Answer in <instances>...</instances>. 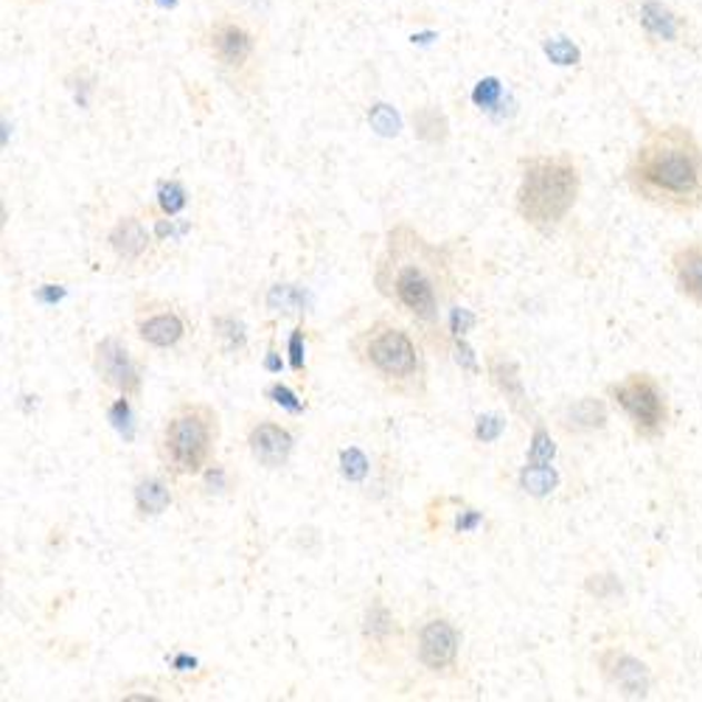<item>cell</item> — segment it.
Listing matches in <instances>:
<instances>
[{"instance_id": "obj_1", "label": "cell", "mask_w": 702, "mask_h": 702, "mask_svg": "<svg viewBox=\"0 0 702 702\" xmlns=\"http://www.w3.org/2000/svg\"><path fill=\"white\" fill-rule=\"evenodd\" d=\"M374 284L411 324L419 326L422 340L438 352H449L447 309L453 307L455 276L447 248L422 237L414 225L399 223L388 230L383 254L374 265Z\"/></svg>"}, {"instance_id": "obj_2", "label": "cell", "mask_w": 702, "mask_h": 702, "mask_svg": "<svg viewBox=\"0 0 702 702\" xmlns=\"http://www.w3.org/2000/svg\"><path fill=\"white\" fill-rule=\"evenodd\" d=\"M624 184L661 211H702V144L685 125L650 127L626 160Z\"/></svg>"}, {"instance_id": "obj_3", "label": "cell", "mask_w": 702, "mask_h": 702, "mask_svg": "<svg viewBox=\"0 0 702 702\" xmlns=\"http://www.w3.org/2000/svg\"><path fill=\"white\" fill-rule=\"evenodd\" d=\"M582 195V166L571 152H537L520 160L514 211L537 234L562 228Z\"/></svg>"}, {"instance_id": "obj_4", "label": "cell", "mask_w": 702, "mask_h": 702, "mask_svg": "<svg viewBox=\"0 0 702 702\" xmlns=\"http://www.w3.org/2000/svg\"><path fill=\"white\" fill-rule=\"evenodd\" d=\"M348 352L388 394L411 402L427 399V360L411 329L377 318L348 340Z\"/></svg>"}, {"instance_id": "obj_5", "label": "cell", "mask_w": 702, "mask_h": 702, "mask_svg": "<svg viewBox=\"0 0 702 702\" xmlns=\"http://www.w3.org/2000/svg\"><path fill=\"white\" fill-rule=\"evenodd\" d=\"M223 422L208 402H180L169 411L155 442L160 466L171 478H197L211 461H217V444Z\"/></svg>"}, {"instance_id": "obj_6", "label": "cell", "mask_w": 702, "mask_h": 702, "mask_svg": "<svg viewBox=\"0 0 702 702\" xmlns=\"http://www.w3.org/2000/svg\"><path fill=\"white\" fill-rule=\"evenodd\" d=\"M202 48L219 73L243 93L261 88V37L248 18L223 12L202 29Z\"/></svg>"}, {"instance_id": "obj_7", "label": "cell", "mask_w": 702, "mask_h": 702, "mask_svg": "<svg viewBox=\"0 0 702 702\" xmlns=\"http://www.w3.org/2000/svg\"><path fill=\"white\" fill-rule=\"evenodd\" d=\"M607 399L630 422L632 433L643 442H657L666 433L672 411L661 383L646 372H632L607 385Z\"/></svg>"}, {"instance_id": "obj_8", "label": "cell", "mask_w": 702, "mask_h": 702, "mask_svg": "<svg viewBox=\"0 0 702 702\" xmlns=\"http://www.w3.org/2000/svg\"><path fill=\"white\" fill-rule=\"evenodd\" d=\"M461 630L449 615L427 613L414 630L416 663L433 678H458Z\"/></svg>"}, {"instance_id": "obj_9", "label": "cell", "mask_w": 702, "mask_h": 702, "mask_svg": "<svg viewBox=\"0 0 702 702\" xmlns=\"http://www.w3.org/2000/svg\"><path fill=\"white\" fill-rule=\"evenodd\" d=\"M93 372L99 383L112 394H125L132 399H141L144 394V363L130 348V343L121 335H105L96 340L93 355Z\"/></svg>"}, {"instance_id": "obj_10", "label": "cell", "mask_w": 702, "mask_h": 702, "mask_svg": "<svg viewBox=\"0 0 702 702\" xmlns=\"http://www.w3.org/2000/svg\"><path fill=\"white\" fill-rule=\"evenodd\" d=\"M360 643L363 657L374 666H396L405 650V632L394 607L379 593L366 602L360 615Z\"/></svg>"}, {"instance_id": "obj_11", "label": "cell", "mask_w": 702, "mask_h": 702, "mask_svg": "<svg viewBox=\"0 0 702 702\" xmlns=\"http://www.w3.org/2000/svg\"><path fill=\"white\" fill-rule=\"evenodd\" d=\"M132 329L147 348L169 352L178 348L189 335V320L175 304L155 296H138L136 313H132Z\"/></svg>"}, {"instance_id": "obj_12", "label": "cell", "mask_w": 702, "mask_h": 702, "mask_svg": "<svg viewBox=\"0 0 702 702\" xmlns=\"http://www.w3.org/2000/svg\"><path fill=\"white\" fill-rule=\"evenodd\" d=\"M596 661L599 674H602L604 683L613 691H619L621 696H630V700H643V696L652 691V672L643 661H637L635 655H630L621 646H604L593 655Z\"/></svg>"}, {"instance_id": "obj_13", "label": "cell", "mask_w": 702, "mask_h": 702, "mask_svg": "<svg viewBox=\"0 0 702 702\" xmlns=\"http://www.w3.org/2000/svg\"><path fill=\"white\" fill-rule=\"evenodd\" d=\"M250 458L265 469H281L293 458L296 449V433L276 419H254L245 433Z\"/></svg>"}, {"instance_id": "obj_14", "label": "cell", "mask_w": 702, "mask_h": 702, "mask_svg": "<svg viewBox=\"0 0 702 702\" xmlns=\"http://www.w3.org/2000/svg\"><path fill=\"white\" fill-rule=\"evenodd\" d=\"M158 245L155 230H149L147 223L136 214L119 217L107 230V248L121 265H147Z\"/></svg>"}, {"instance_id": "obj_15", "label": "cell", "mask_w": 702, "mask_h": 702, "mask_svg": "<svg viewBox=\"0 0 702 702\" xmlns=\"http://www.w3.org/2000/svg\"><path fill=\"white\" fill-rule=\"evenodd\" d=\"M484 368H486V377H490L492 388L508 402L512 407V414H517L520 419H525V425H532L537 419L534 414L532 402H528V394H525V383H523V374H520V366L506 355V352H486L484 357Z\"/></svg>"}, {"instance_id": "obj_16", "label": "cell", "mask_w": 702, "mask_h": 702, "mask_svg": "<svg viewBox=\"0 0 702 702\" xmlns=\"http://www.w3.org/2000/svg\"><path fill=\"white\" fill-rule=\"evenodd\" d=\"M635 23L652 46H678L685 34V18L663 0H641L635 9Z\"/></svg>"}, {"instance_id": "obj_17", "label": "cell", "mask_w": 702, "mask_h": 702, "mask_svg": "<svg viewBox=\"0 0 702 702\" xmlns=\"http://www.w3.org/2000/svg\"><path fill=\"white\" fill-rule=\"evenodd\" d=\"M610 422L607 402L599 396H582V399L567 402L556 416V425L567 436H591V433L604 431Z\"/></svg>"}, {"instance_id": "obj_18", "label": "cell", "mask_w": 702, "mask_h": 702, "mask_svg": "<svg viewBox=\"0 0 702 702\" xmlns=\"http://www.w3.org/2000/svg\"><path fill=\"white\" fill-rule=\"evenodd\" d=\"M669 267H672L674 287L680 296L702 307V243H685L674 248Z\"/></svg>"}, {"instance_id": "obj_19", "label": "cell", "mask_w": 702, "mask_h": 702, "mask_svg": "<svg viewBox=\"0 0 702 702\" xmlns=\"http://www.w3.org/2000/svg\"><path fill=\"white\" fill-rule=\"evenodd\" d=\"M171 503H175V492L164 475L147 473L132 484V508H136L138 520L160 517L164 512H169Z\"/></svg>"}, {"instance_id": "obj_20", "label": "cell", "mask_w": 702, "mask_h": 702, "mask_svg": "<svg viewBox=\"0 0 702 702\" xmlns=\"http://www.w3.org/2000/svg\"><path fill=\"white\" fill-rule=\"evenodd\" d=\"M411 130H414L416 141L433 149L447 147L449 136H453V130H449V116L444 112L442 105H436V101H422V105H416L414 110H411Z\"/></svg>"}, {"instance_id": "obj_21", "label": "cell", "mask_w": 702, "mask_h": 702, "mask_svg": "<svg viewBox=\"0 0 702 702\" xmlns=\"http://www.w3.org/2000/svg\"><path fill=\"white\" fill-rule=\"evenodd\" d=\"M211 335L225 355L237 357L248 352V340H250L248 326H245V320L237 318L234 313L211 315Z\"/></svg>"}, {"instance_id": "obj_22", "label": "cell", "mask_w": 702, "mask_h": 702, "mask_svg": "<svg viewBox=\"0 0 702 702\" xmlns=\"http://www.w3.org/2000/svg\"><path fill=\"white\" fill-rule=\"evenodd\" d=\"M237 490V475L230 473V466L223 461H211V464L197 475V492L208 501H219V497L234 495Z\"/></svg>"}, {"instance_id": "obj_23", "label": "cell", "mask_w": 702, "mask_h": 702, "mask_svg": "<svg viewBox=\"0 0 702 702\" xmlns=\"http://www.w3.org/2000/svg\"><path fill=\"white\" fill-rule=\"evenodd\" d=\"M105 416L110 427L125 438L127 444L136 438L138 433V416H136V399L125 394H116L112 399L105 402Z\"/></svg>"}, {"instance_id": "obj_24", "label": "cell", "mask_w": 702, "mask_h": 702, "mask_svg": "<svg viewBox=\"0 0 702 702\" xmlns=\"http://www.w3.org/2000/svg\"><path fill=\"white\" fill-rule=\"evenodd\" d=\"M517 486L532 497H548L560 486V473L551 464H528L520 466Z\"/></svg>"}, {"instance_id": "obj_25", "label": "cell", "mask_w": 702, "mask_h": 702, "mask_svg": "<svg viewBox=\"0 0 702 702\" xmlns=\"http://www.w3.org/2000/svg\"><path fill=\"white\" fill-rule=\"evenodd\" d=\"M186 208H189V189H186L184 180H160L158 189H155V211H158L160 217L178 219Z\"/></svg>"}, {"instance_id": "obj_26", "label": "cell", "mask_w": 702, "mask_h": 702, "mask_svg": "<svg viewBox=\"0 0 702 702\" xmlns=\"http://www.w3.org/2000/svg\"><path fill=\"white\" fill-rule=\"evenodd\" d=\"M62 85H66V90L71 93L73 105L82 107V110H90V105H93L96 99V90H99V79L93 77L90 68H71V71L66 73V79H62Z\"/></svg>"}, {"instance_id": "obj_27", "label": "cell", "mask_w": 702, "mask_h": 702, "mask_svg": "<svg viewBox=\"0 0 702 702\" xmlns=\"http://www.w3.org/2000/svg\"><path fill=\"white\" fill-rule=\"evenodd\" d=\"M337 469H340L346 484L363 486L368 481V475H372L374 466H372V458L366 455V449L343 447L340 455H337Z\"/></svg>"}, {"instance_id": "obj_28", "label": "cell", "mask_w": 702, "mask_h": 702, "mask_svg": "<svg viewBox=\"0 0 702 702\" xmlns=\"http://www.w3.org/2000/svg\"><path fill=\"white\" fill-rule=\"evenodd\" d=\"M307 324H304V315L298 318V324L293 326V332L287 335V346H284V355H287L289 372L296 374L298 379H307Z\"/></svg>"}, {"instance_id": "obj_29", "label": "cell", "mask_w": 702, "mask_h": 702, "mask_svg": "<svg viewBox=\"0 0 702 702\" xmlns=\"http://www.w3.org/2000/svg\"><path fill=\"white\" fill-rule=\"evenodd\" d=\"M556 458V444L551 438V431L545 427V422L534 419L532 422V436H528V449H525V461L528 464H551Z\"/></svg>"}, {"instance_id": "obj_30", "label": "cell", "mask_w": 702, "mask_h": 702, "mask_svg": "<svg viewBox=\"0 0 702 702\" xmlns=\"http://www.w3.org/2000/svg\"><path fill=\"white\" fill-rule=\"evenodd\" d=\"M484 525L486 514L481 512V508L469 506L466 501H458V497H455L453 517H449V532L458 534V537H473V534H478Z\"/></svg>"}, {"instance_id": "obj_31", "label": "cell", "mask_w": 702, "mask_h": 702, "mask_svg": "<svg viewBox=\"0 0 702 702\" xmlns=\"http://www.w3.org/2000/svg\"><path fill=\"white\" fill-rule=\"evenodd\" d=\"M265 399H270L273 405L281 407L284 414L289 416H304L307 414V399H304L301 394H296V390L289 388L284 379H270V383L265 385Z\"/></svg>"}, {"instance_id": "obj_32", "label": "cell", "mask_w": 702, "mask_h": 702, "mask_svg": "<svg viewBox=\"0 0 702 702\" xmlns=\"http://www.w3.org/2000/svg\"><path fill=\"white\" fill-rule=\"evenodd\" d=\"M267 307L276 315H304V293L293 284H276L267 293Z\"/></svg>"}, {"instance_id": "obj_33", "label": "cell", "mask_w": 702, "mask_h": 702, "mask_svg": "<svg viewBox=\"0 0 702 702\" xmlns=\"http://www.w3.org/2000/svg\"><path fill=\"white\" fill-rule=\"evenodd\" d=\"M368 125H372V130L383 138H396L402 132L399 112L390 105H385V101H374L372 110H368Z\"/></svg>"}, {"instance_id": "obj_34", "label": "cell", "mask_w": 702, "mask_h": 702, "mask_svg": "<svg viewBox=\"0 0 702 702\" xmlns=\"http://www.w3.org/2000/svg\"><path fill=\"white\" fill-rule=\"evenodd\" d=\"M584 591L591 593L596 602H615V599L624 596V587H621L615 573H591L584 579Z\"/></svg>"}, {"instance_id": "obj_35", "label": "cell", "mask_w": 702, "mask_h": 702, "mask_svg": "<svg viewBox=\"0 0 702 702\" xmlns=\"http://www.w3.org/2000/svg\"><path fill=\"white\" fill-rule=\"evenodd\" d=\"M545 57H548L554 66H579L582 62V51H579L576 42H571L567 37H548L543 42Z\"/></svg>"}, {"instance_id": "obj_36", "label": "cell", "mask_w": 702, "mask_h": 702, "mask_svg": "<svg viewBox=\"0 0 702 702\" xmlns=\"http://www.w3.org/2000/svg\"><path fill=\"white\" fill-rule=\"evenodd\" d=\"M503 99V82L497 77H484L478 85L473 88V105L478 110H495Z\"/></svg>"}, {"instance_id": "obj_37", "label": "cell", "mask_w": 702, "mask_h": 702, "mask_svg": "<svg viewBox=\"0 0 702 702\" xmlns=\"http://www.w3.org/2000/svg\"><path fill=\"white\" fill-rule=\"evenodd\" d=\"M503 431H506V419H503L501 414H481L478 419H475L473 438L478 444H495L501 442Z\"/></svg>"}, {"instance_id": "obj_38", "label": "cell", "mask_w": 702, "mask_h": 702, "mask_svg": "<svg viewBox=\"0 0 702 702\" xmlns=\"http://www.w3.org/2000/svg\"><path fill=\"white\" fill-rule=\"evenodd\" d=\"M475 324H478V318H475L469 309L455 307V304L447 309V335L449 337H466L469 332L475 329Z\"/></svg>"}, {"instance_id": "obj_39", "label": "cell", "mask_w": 702, "mask_h": 702, "mask_svg": "<svg viewBox=\"0 0 702 702\" xmlns=\"http://www.w3.org/2000/svg\"><path fill=\"white\" fill-rule=\"evenodd\" d=\"M449 352H453L455 363H458L464 372L481 374V360L478 355H475V348L466 343V337H449Z\"/></svg>"}, {"instance_id": "obj_40", "label": "cell", "mask_w": 702, "mask_h": 702, "mask_svg": "<svg viewBox=\"0 0 702 702\" xmlns=\"http://www.w3.org/2000/svg\"><path fill=\"white\" fill-rule=\"evenodd\" d=\"M284 363H287V355L278 352L276 335H270V340H267V352H265V357H261V366H265L267 374H281Z\"/></svg>"}, {"instance_id": "obj_41", "label": "cell", "mask_w": 702, "mask_h": 702, "mask_svg": "<svg viewBox=\"0 0 702 702\" xmlns=\"http://www.w3.org/2000/svg\"><path fill=\"white\" fill-rule=\"evenodd\" d=\"M62 296H66V287H62V284H40V287L34 289V298L40 304H46V307L60 304Z\"/></svg>"}, {"instance_id": "obj_42", "label": "cell", "mask_w": 702, "mask_h": 702, "mask_svg": "<svg viewBox=\"0 0 702 702\" xmlns=\"http://www.w3.org/2000/svg\"><path fill=\"white\" fill-rule=\"evenodd\" d=\"M197 666H200V663H197V657L189 655V652H175V655H171V669L178 674H195Z\"/></svg>"}, {"instance_id": "obj_43", "label": "cell", "mask_w": 702, "mask_h": 702, "mask_svg": "<svg viewBox=\"0 0 702 702\" xmlns=\"http://www.w3.org/2000/svg\"><path fill=\"white\" fill-rule=\"evenodd\" d=\"M155 3H158L160 9H175V7H178V0H155Z\"/></svg>"}]
</instances>
